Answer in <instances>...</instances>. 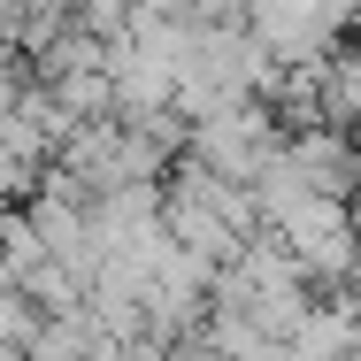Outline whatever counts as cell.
<instances>
[{
	"label": "cell",
	"instance_id": "cell-1",
	"mask_svg": "<svg viewBox=\"0 0 361 361\" xmlns=\"http://www.w3.org/2000/svg\"><path fill=\"white\" fill-rule=\"evenodd\" d=\"M277 146H285V131H277V116L262 100H223V108H208V116L185 123V146L177 154L200 161V169H216V177H231V185H254Z\"/></svg>",
	"mask_w": 361,
	"mask_h": 361
},
{
	"label": "cell",
	"instance_id": "cell-2",
	"mask_svg": "<svg viewBox=\"0 0 361 361\" xmlns=\"http://www.w3.org/2000/svg\"><path fill=\"white\" fill-rule=\"evenodd\" d=\"M262 231H277V246H285L292 262H300V277L323 292V285H346V269H354V231H346V200H323V192H307V200H292L277 223H262Z\"/></svg>",
	"mask_w": 361,
	"mask_h": 361
},
{
	"label": "cell",
	"instance_id": "cell-4",
	"mask_svg": "<svg viewBox=\"0 0 361 361\" xmlns=\"http://www.w3.org/2000/svg\"><path fill=\"white\" fill-rule=\"evenodd\" d=\"M0 361H23V346H0Z\"/></svg>",
	"mask_w": 361,
	"mask_h": 361
},
{
	"label": "cell",
	"instance_id": "cell-3",
	"mask_svg": "<svg viewBox=\"0 0 361 361\" xmlns=\"http://www.w3.org/2000/svg\"><path fill=\"white\" fill-rule=\"evenodd\" d=\"M70 23L92 31V39L116 54V47H123V23H131V0H70Z\"/></svg>",
	"mask_w": 361,
	"mask_h": 361
}]
</instances>
